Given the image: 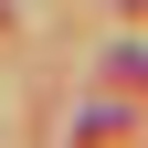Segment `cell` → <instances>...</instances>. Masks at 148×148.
Returning a JSON list of instances; mask_svg holds the SVG:
<instances>
[{
  "label": "cell",
  "mask_w": 148,
  "mask_h": 148,
  "mask_svg": "<svg viewBox=\"0 0 148 148\" xmlns=\"http://www.w3.org/2000/svg\"><path fill=\"white\" fill-rule=\"evenodd\" d=\"M106 74H116V85H138V95H148V53H116V64H106Z\"/></svg>",
  "instance_id": "cell-1"
}]
</instances>
